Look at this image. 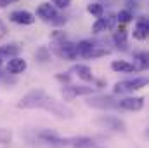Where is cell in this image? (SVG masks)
<instances>
[{"label": "cell", "mask_w": 149, "mask_h": 148, "mask_svg": "<svg viewBox=\"0 0 149 148\" xmlns=\"http://www.w3.org/2000/svg\"><path fill=\"white\" fill-rule=\"evenodd\" d=\"M17 108H24V110H33V108H38V110H45L49 113H52L54 117L64 120V118H73L74 117V111L57 101L54 96L47 94L43 89H33L30 92H26L19 101H17Z\"/></svg>", "instance_id": "cell-1"}, {"label": "cell", "mask_w": 149, "mask_h": 148, "mask_svg": "<svg viewBox=\"0 0 149 148\" xmlns=\"http://www.w3.org/2000/svg\"><path fill=\"white\" fill-rule=\"evenodd\" d=\"M37 138L47 147L50 148H92L94 147V140L92 138H85V136H74V138H61L56 132L50 131H40L37 134Z\"/></svg>", "instance_id": "cell-2"}, {"label": "cell", "mask_w": 149, "mask_h": 148, "mask_svg": "<svg viewBox=\"0 0 149 148\" xmlns=\"http://www.w3.org/2000/svg\"><path fill=\"white\" fill-rule=\"evenodd\" d=\"M52 51L63 58V59H68V61H73L78 58L76 54V47H74L73 42L66 40V38H59V40H52Z\"/></svg>", "instance_id": "cell-3"}, {"label": "cell", "mask_w": 149, "mask_h": 148, "mask_svg": "<svg viewBox=\"0 0 149 148\" xmlns=\"http://www.w3.org/2000/svg\"><path fill=\"white\" fill-rule=\"evenodd\" d=\"M148 85V78L146 77H137V78H130V80H121L114 85V94H125V92H134L139 91L142 87Z\"/></svg>", "instance_id": "cell-4"}, {"label": "cell", "mask_w": 149, "mask_h": 148, "mask_svg": "<svg viewBox=\"0 0 149 148\" xmlns=\"http://www.w3.org/2000/svg\"><path fill=\"white\" fill-rule=\"evenodd\" d=\"M87 105L99 110H120V99L113 96H92L87 99Z\"/></svg>", "instance_id": "cell-5"}, {"label": "cell", "mask_w": 149, "mask_h": 148, "mask_svg": "<svg viewBox=\"0 0 149 148\" xmlns=\"http://www.w3.org/2000/svg\"><path fill=\"white\" fill-rule=\"evenodd\" d=\"M95 124H99L101 127L104 129H109V131H114V132H125L127 131V125L121 118L114 117V115H102L95 120Z\"/></svg>", "instance_id": "cell-6"}, {"label": "cell", "mask_w": 149, "mask_h": 148, "mask_svg": "<svg viewBox=\"0 0 149 148\" xmlns=\"http://www.w3.org/2000/svg\"><path fill=\"white\" fill-rule=\"evenodd\" d=\"M61 92H63V96L66 98V99H73L76 96H90V94H94L95 92V87H88V85H63V89H61Z\"/></svg>", "instance_id": "cell-7"}, {"label": "cell", "mask_w": 149, "mask_h": 148, "mask_svg": "<svg viewBox=\"0 0 149 148\" xmlns=\"http://www.w3.org/2000/svg\"><path fill=\"white\" fill-rule=\"evenodd\" d=\"M144 108V98L135 96V98H123L120 99V110L127 111H139Z\"/></svg>", "instance_id": "cell-8"}, {"label": "cell", "mask_w": 149, "mask_h": 148, "mask_svg": "<svg viewBox=\"0 0 149 148\" xmlns=\"http://www.w3.org/2000/svg\"><path fill=\"white\" fill-rule=\"evenodd\" d=\"M26 68H28L26 59H23V58H19V56L9 58V63H7V72H9V73L19 75V73H23Z\"/></svg>", "instance_id": "cell-9"}, {"label": "cell", "mask_w": 149, "mask_h": 148, "mask_svg": "<svg viewBox=\"0 0 149 148\" xmlns=\"http://www.w3.org/2000/svg\"><path fill=\"white\" fill-rule=\"evenodd\" d=\"M10 21L17 23V25H33L35 16L28 11H12L10 12Z\"/></svg>", "instance_id": "cell-10"}, {"label": "cell", "mask_w": 149, "mask_h": 148, "mask_svg": "<svg viewBox=\"0 0 149 148\" xmlns=\"http://www.w3.org/2000/svg\"><path fill=\"white\" fill-rule=\"evenodd\" d=\"M148 33H149V23H148V19L142 16V18H139L137 23H135L134 38H135V40H146V38H148Z\"/></svg>", "instance_id": "cell-11"}, {"label": "cell", "mask_w": 149, "mask_h": 148, "mask_svg": "<svg viewBox=\"0 0 149 148\" xmlns=\"http://www.w3.org/2000/svg\"><path fill=\"white\" fill-rule=\"evenodd\" d=\"M37 16L38 18H42L43 21H52V19H56V7L52 5V4H40L37 9Z\"/></svg>", "instance_id": "cell-12"}, {"label": "cell", "mask_w": 149, "mask_h": 148, "mask_svg": "<svg viewBox=\"0 0 149 148\" xmlns=\"http://www.w3.org/2000/svg\"><path fill=\"white\" fill-rule=\"evenodd\" d=\"M70 73L78 75V78H81L85 82H94V73H92V70L87 65H74L73 68L70 70Z\"/></svg>", "instance_id": "cell-13"}, {"label": "cell", "mask_w": 149, "mask_h": 148, "mask_svg": "<svg viewBox=\"0 0 149 148\" xmlns=\"http://www.w3.org/2000/svg\"><path fill=\"white\" fill-rule=\"evenodd\" d=\"M21 51H23V47L19 44H9V45L0 47V56L2 58H14V56H19Z\"/></svg>", "instance_id": "cell-14"}, {"label": "cell", "mask_w": 149, "mask_h": 148, "mask_svg": "<svg viewBox=\"0 0 149 148\" xmlns=\"http://www.w3.org/2000/svg\"><path fill=\"white\" fill-rule=\"evenodd\" d=\"M111 68L114 70V72H120V73H132V72H135L134 65L128 63V61H123V59H116V61H113Z\"/></svg>", "instance_id": "cell-15"}, {"label": "cell", "mask_w": 149, "mask_h": 148, "mask_svg": "<svg viewBox=\"0 0 149 148\" xmlns=\"http://www.w3.org/2000/svg\"><path fill=\"white\" fill-rule=\"evenodd\" d=\"M134 68L135 72H142L148 68V52H135L134 54Z\"/></svg>", "instance_id": "cell-16"}, {"label": "cell", "mask_w": 149, "mask_h": 148, "mask_svg": "<svg viewBox=\"0 0 149 148\" xmlns=\"http://www.w3.org/2000/svg\"><path fill=\"white\" fill-rule=\"evenodd\" d=\"M111 51L109 49H106V47H102V45H99V44H95L92 49H90V52L85 56V59H97V58H102V56H108Z\"/></svg>", "instance_id": "cell-17"}, {"label": "cell", "mask_w": 149, "mask_h": 148, "mask_svg": "<svg viewBox=\"0 0 149 148\" xmlns=\"http://www.w3.org/2000/svg\"><path fill=\"white\" fill-rule=\"evenodd\" d=\"M113 42L116 44V47L125 49V47H127V32H125L123 28H120L118 32H114V35H113Z\"/></svg>", "instance_id": "cell-18"}, {"label": "cell", "mask_w": 149, "mask_h": 148, "mask_svg": "<svg viewBox=\"0 0 149 148\" xmlns=\"http://www.w3.org/2000/svg\"><path fill=\"white\" fill-rule=\"evenodd\" d=\"M87 11H88L94 18H101V16L104 14V7H102L101 4H97V2L88 4V5H87Z\"/></svg>", "instance_id": "cell-19"}, {"label": "cell", "mask_w": 149, "mask_h": 148, "mask_svg": "<svg viewBox=\"0 0 149 148\" xmlns=\"http://www.w3.org/2000/svg\"><path fill=\"white\" fill-rule=\"evenodd\" d=\"M102 21H104L106 30H114V28H116V23H118L116 14H113V12H108V14H106V18H102Z\"/></svg>", "instance_id": "cell-20"}, {"label": "cell", "mask_w": 149, "mask_h": 148, "mask_svg": "<svg viewBox=\"0 0 149 148\" xmlns=\"http://www.w3.org/2000/svg\"><path fill=\"white\" fill-rule=\"evenodd\" d=\"M116 19H118V23H130L132 19H134V14L128 11V9H123V11H120L118 14H116Z\"/></svg>", "instance_id": "cell-21"}, {"label": "cell", "mask_w": 149, "mask_h": 148, "mask_svg": "<svg viewBox=\"0 0 149 148\" xmlns=\"http://www.w3.org/2000/svg\"><path fill=\"white\" fill-rule=\"evenodd\" d=\"M35 58H37L38 61L45 63V61H49V59H50V52H49V49H47V47H40L37 52H35Z\"/></svg>", "instance_id": "cell-22"}, {"label": "cell", "mask_w": 149, "mask_h": 148, "mask_svg": "<svg viewBox=\"0 0 149 148\" xmlns=\"http://www.w3.org/2000/svg\"><path fill=\"white\" fill-rule=\"evenodd\" d=\"M10 141H12V132H10L9 129L0 127V145H7V143H10Z\"/></svg>", "instance_id": "cell-23"}, {"label": "cell", "mask_w": 149, "mask_h": 148, "mask_svg": "<svg viewBox=\"0 0 149 148\" xmlns=\"http://www.w3.org/2000/svg\"><path fill=\"white\" fill-rule=\"evenodd\" d=\"M92 32H94V33H99V32H106V26H104L102 16H101V18H97V21L92 25Z\"/></svg>", "instance_id": "cell-24"}, {"label": "cell", "mask_w": 149, "mask_h": 148, "mask_svg": "<svg viewBox=\"0 0 149 148\" xmlns=\"http://www.w3.org/2000/svg\"><path fill=\"white\" fill-rule=\"evenodd\" d=\"M52 4H54V7H57V9H66V7L71 5V0H52Z\"/></svg>", "instance_id": "cell-25"}, {"label": "cell", "mask_w": 149, "mask_h": 148, "mask_svg": "<svg viewBox=\"0 0 149 148\" xmlns=\"http://www.w3.org/2000/svg\"><path fill=\"white\" fill-rule=\"evenodd\" d=\"M16 2H19V0H0V7H7V5L16 4Z\"/></svg>", "instance_id": "cell-26"}, {"label": "cell", "mask_w": 149, "mask_h": 148, "mask_svg": "<svg viewBox=\"0 0 149 148\" xmlns=\"http://www.w3.org/2000/svg\"><path fill=\"white\" fill-rule=\"evenodd\" d=\"M57 80H61V82H70V75H63V73H59L57 75Z\"/></svg>", "instance_id": "cell-27"}, {"label": "cell", "mask_w": 149, "mask_h": 148, "mask_svg": "<svg viewBox=\"0 0 149 148\" xmlns=\"http://www.w3.org/2000/svg\"><path fill=\"white\" fill-rule=\"evenodd\" d=\"M5 32H7V28H5V25H3V23L0 21V35H3Z\"/></svg>", "instance_id": "cell-28"}, {"label": "cell", "mask_w": 149, "mask_h": 148, "mask_svg": "<svg viewBox=\"0 0 149 148\" xmlns=\"http://www.w3.org/2000/svg\"><path fill=\"white\" fill-rule=\"evenodd\" d=\"M0 65H2V56H0Z\"/></svg>", "instance_id": "cell-29"}, {"label": "cell", "mask_w": 149, "mask_h": 148, "mask_svg": "<svg viewBox=\"0 0 149 148\" xmlns=\"http://www.w3.org/2000/svg\"><path fill=\"white\" fill-rule=\"evenodd\" d=\"M92 148H97V147H92Z\"/></svg>", "instance_id": "cell-30"}]
</instances>
